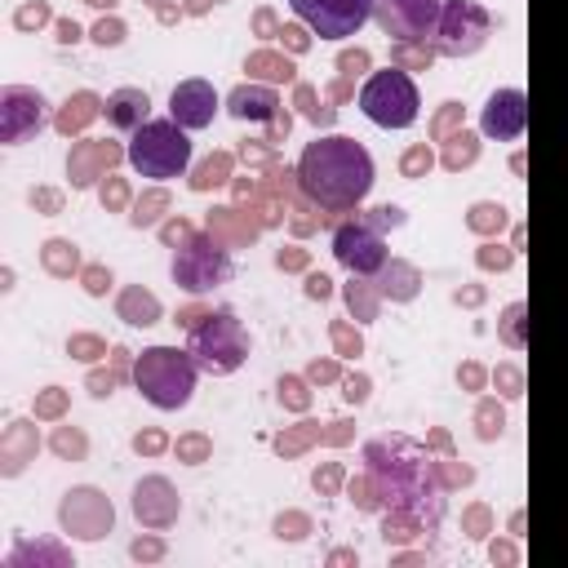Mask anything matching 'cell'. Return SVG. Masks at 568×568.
I'll list each match as a JSON object with an SVG mask.
<instances>
[{
	"instance_id": "17",
	"label": "cell",
	"mask_w": 568,
	"mask_h": 568,
	"mask_svg": "<svg viewBox=\"0 0 568 568\" xmlns=\"http://www.w3.org/2000/svg\"><path fill=\"white\" fill-rule=\"evenodd\" d=\"M280 106V98L271 89H257V84H240L231 98H226V111L235 120H271Z\"/></svg>"
},
{
	"instance_id": "23",
	"label": "cell",
	"mask_w": 568,
	"mask_h": 568,
	"mask_svg": "<svg viewBox=\"0 0 568 568\" xmlns=\"http://www.w3.org/2000/svg\"><path fill=\"white\" fill-rule=\"evenodd\" d=\"M58 31H62V36H58V40H67V44H71V40H80V27H75V22H62V27H58Z\"/></svg>"
},
{
	"instance_id": "3",
	"label": "cell",
	"mask_w": 568,
	"mask_h": 568,
	"mask_svg": "<svg viewBox=\"0 0 568 568\" xmlns=\"http://www.w3.org/2000/svg\"><path fill=\"white\" fill-rule=\"evenodd\" d=\"M129 164L151 178V182H169V178H182L186 164H191V138L186 129L169 115V120H146L138 133H129Z\"/></svg>"
},
{
	"instance_id": "8",
	"label": "cell",
	"mask_w": 568,
	"mask_h": 568,
	"mask_svg": "<svg viewBox=\"0 0 568 568\" xmlns=\"http://www.w3.org/2000/svg\"><path fill=\"white\" fill-rule=\"evenodd\" d=\"M293 13L320 36V40H346L359 36V27L373 18V0H288Z\"/></svg>"
},
{
	"instance_id": "18",
	"label": "cell",
	"mask_w": 568,
	"mask_h": 568,
	"mask_svg": "<svg viewBox=\"0 0 568 568\" xmlns=\"http://www.w3.org/2000/svg\"><path fill=\"white\" fill-rule=\"evenodd\" d=\"M120 315H124L129 324H155V320H160V302H155L151 293L133 288V293H124V302H120Z\"/></svg>"
},
{
	"instance_id": "11",
	"label": "cell",
	"mask_w": 568,
	"mask_h": 568,
	"mask_svg": "<svg viewBox=\"0 0 568 568\" xmlns=\"http://www.w3.org/2000/svg\"><path fill=\"white\" fill-rule=\"evenodd\" d=\"M49 111H44V98L36 89H22V84H4L0 89V138L4 146H18L27 138H36L44 129Z\"/></svg>"
},
{
	"instance_id": "14",
	"label": "cell",
	"mask_w": 568,
	"mask_h": 568,
	"mask_svg": "<svg viewBox=\"0 0 568 568\" xmlns=\"http://www.w3.org/2000/svg\"><path fill=\"white\" fill-rule=\"evenodd\" d=\"M217 89L209 84V80H182V84H173V93H169V115L182 124V129H209L213 124V115H217Z\"/></svg>"
},
{
	"instance_id": "12",
	"label": "cell",
	"mask_w": 568,
	"mask_h": 568,
	"mask_svg": "<svg viewBox=\"0 0 568 568\" xmlns=\"http://www.w3.org/2000/svg\"><path fill=\"white\" fill-rule=\"evenodd\" d=\"M62 528L80 541H98L102 532H111V501L93 488H75L62 501Z\"/></svg>"
},
{
	"instance_id": "21",
	"label": "cell",
	"mask_w": 568,
	"mask_h": 568,
	"mask_svg": "<svg viewBox=\"0 0 568 568\" xmlns=\"http://www.w3.org/2000/svg\"><path fill=\"white\" fill-rule=\"evenodd\" d=\"M422 164H430V155H426V151H413V155L404 160V169H408V173H417Z\"/></svg>"
},
{
	"instance_id": "1",
	"label": "cell",
	"mask_w": 568,
	"mask_h": 568,
	"mask_svg": "<svg viewBox=\"0 0 568 568\" xmlns=\"http://www.w3.org/2000/svg\"><path fill=\"white\" fill-rule=\"evenodd\" d=\"M373 155L346 138V133H328V138H315L306 142L302 160H297V186L306 191L311 204L320 209H355L368 191H373Z\"/></svg>"
},
{
	"instance_id": "24",
	"label": "cell",
	"mask_w": 568,
	"mask_h": 568,
	"mask_svg": "<svg viewBox=\"0 0 568 568\" xmlns=\"http://www.w3.org/2000/svg\"><path fill=\"white\" fill-rule=\"evenodd\" d=\"M133 555H138V559H142V555H146V559H155V555H160V546H155V541H146V546L138 541V546H133Z\"/></svg>"
},
{
	"instance_id": "7",
	"label": "cell",
	"mask_w": 568,
	"mask_h": 568,
	"mask_svg": "<svg viewBox=\"0 0 568 568\" xmlns=\"http://www.w3.org/2000/svg\"><path fill=\"white\" fill-rule=\"evenodd\" d=\"M488 31H493V13L479 0H444L430 40H435V53L444 58H470L488 44Z\"/></svg>"
},
{
	"instance_id": "9",
	"label": "cell",
	"mask_w": 568,
	"mask_h": 568,
	"mask_svg": "<svg viewBox=\"0 0 568 568\" xmlns=\"http://www.w3.org/2000/svg\"><path fill=\"white\" fill-rule=\"evenodd\" d=\"M439 4L444 0H373V18L395 44H413L435 36Z\"/></svg>"
},
{
	"instance_id": "4",
	"label": "cell",
	"mask_w": 568,
	"mask_h": 568,
	"mask_svg": "<svg viewBox=\"0 0 568 568\" xmlns=\"http://www.w3.org/2000/svg\"><path fill=\"white\" fill-rule=\"evenodd\" d=\"M200 364V373L226 377L248 359V328L235 320V311H209L204 324L191 328V346H186Z\"/></svg>"
},
{
	"instance_id": "20",
	"label": "cell",
	"mask_w": 568,
	"mask_h": 568,
	"mask_svg": "<svg viewBox=\"0 0 568 568\" xmlns=\"http://www.w3.org/2000/svg\"><path fill=\"white\" fill-rule=\"evenodd\" d=\"M98 44H120V27H98Z\"/></svg>"
},
{
	"instance_id": "15",
	"label": "cell",
	"mask_w": 568,
	"mask_h": 568,
	"mask_svg": "<svg viewBox=\"0 0 568 568\" xmlns=\"http://www.w3.org/2000/svg\"><path fill=\"white\" fill-rule=\"evenodd\" d=\"M133 515H138L142 524H151V528L173 524V515H178V497H173L169 479H160V475L142 479V484L133 488Z\"/></svg>"
},
{
	"instance_id": "2",
	"label": "cell",
	"mask_w": 568,
	"mask_h": 568,
	"mask_svg": "<svg viewBox=\"0 0 568 568\" xmlns=\"http://www.w3.org/2000/svg\"><path fill=\"white\" fill-rule=\"evenodd\" d=\"M195 377H200L195 355L191 351H178V346H146L133 359V386L142 390V399L151 408H164V413L191 404Z\"/></svg>"
},
{
	"instance_id": "10",
	"label": "cell",
	"mask_w": 568,
	"mask_h": 568,
	"mask_svg": "<svg viewBox=\"0 0 568 568\" xmlns=\"http://www.w3.org/2000/svg\"><path fill=\"white\" fill-rule=\"evenodd\" d=\"M333 257L351 275H377L386 266V240L373 222H346L333 231Z\"/></svg>"
},
{
	"instance_id": "6",
	"label": "cell",
	"mask_w": 568,
	"mask_h": 568,
	"mask_svg": "<svg viewBox=\"0 0 568 568\" xmlns=\"http://www.w3.org/2000/svg\"><path fill=\"white\" fill-rule=\"evenodd\" d=\"M231 271H235V262H231V253L213 240V235H186L178 248H173V262H169V275H173V284L178 288H186V293H209V288H217V284H226L231 280Z\"/></svg>"
},
{
	"instance_id": "5",
	"label": "cell",
	"mask_w": 568,
	"mask_h": 568,
	"mask_svg": "<svg viewBox=\"0 0 568 568\" xmlns=\"http://www.w3.org/2000/svg\"><path fill=\"white\" fill-rule=\"evenodd\" d=\"M359 111L377 124V129H408L422 111V98H417V84L404 67H386V71H373L364 84H359Z\"/></svg>"
},
{
	"instance_id": "16",
	"label": "cell",
	"mask_w": 568,
	"mask_h": 568,
	"mask_svg": "<svg viewBox=\"0 0 568 568\" xmlns=\"http://www.w3.org/2000/svg\"><path fill=\"white\" fill-rule=\"evenodd\" d=\"M146 115H151L146 89H115V93L106 98V124L120 129V133H138V129L146 124Z\"/></svg>"
},
{
	"instance_id": "22",
	"label": "cell",
	"mask_w": 568,
	"mask_h": 568,
	"mask_svg": "<svg viewBox=\"0 0 568 568\" xmlns=\"http://www.w3.org/2000/svg\"><path fill=\"white\" fill-rule=\"evenodd\" d=\"M311 297H328V275H311Z\"/></svg>"
},
{
	"instance_id": "19",
	"label": "cell",
	"mask_w": 568,
	"mask_h": 568,
	"mask_svg": "<svg viewBox=\"0 0 568 568\" xmlns=\"http://www.w3.org/2000/svg\"><path fill=\"white\" fill-rule=\"evenodd\" d=\"M519 320H524V306L515 302V306L506 311V337H510V346H519V342H524V337H519Z\"/></svg>"
},
{
	"instance_id": "13",
	"label": "cell",
	"mask_w": 568,
	"mask_h": 568,
	"mask_svg": "<svg viewBox=\"0 0 568 568\" xmlns=\"http://www.w3.org/2000/svg\"><path fill=\"white\" fill-rule=\"evenodd\" d=\"M479 129H484V138L515 142V138L528 129V98H524V89H497V93L484 102Z\"/></svg>"
}]
</instances>
